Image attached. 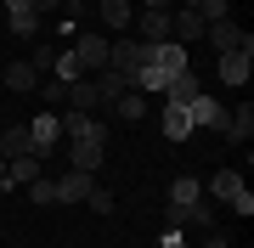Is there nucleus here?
I'll list each match as a JSON object with an SVG mask.
<instances>
[{
	"mask_svg": "<svg viewBox=\"0 0 254 248\" xmlns=\"http://www.w3.org/2000/svg\"><path fill=\"white\" fill-rule=\"evenodd\" d=\"M28 141H34V158H46L57 141H63V119H57V113H40V119H28Z\"/></svg>",
	"mask_w": 254,
	"mask_h": 248,
	"instance_id": "obj_6",
	"label": "nucleus"
},
{
	"mask_svg": "<svg viewBox=\"0 0 254 248\" xmlns=\"http://www.w3.org/2000/svg\"><path fill=\"white\" fill-rule=\"evenodd\" d=\"M51 74L63 79V85H73V79H79V62H73V51H57V62H51Z\"/></svg>",
	"mask_w": 254,
	"mask_h": 248,
	"instance_id": "obj_25",
	"label": "nucleus"
},
{
	"mask_svg": "<svg viewBox=\"0 0 254 248\" xmlns=\"http://www.w3.org/2000/svg\"><path fill=\"white\" fill-rule=\"evenodd\" d=\"M203 248H232V237H226V231H209V237H203Z\"/></svg>",
	"mask_w": 254,
	"mask_h": 248,
	"instance_id": "obj_29",
	"label": "nucleus"
},
{
	"mask_svg": "<svg viewBox=\"0 0 254 248\" xmlns=\"http://www.w3.org/2000/svg\"><path fill=\"white\" fill-rule=\"evenodd\" d=\"M130 6H136V0H130Z\"/></svg>",
	"mask_w": 254,
	"mask_h": 248,
	"instance_id": "obj_34",
	"label": "nucleus"
},
{
	"mask_svg": "<svg viewBox=\"0 0 254 248\" xmlns=\"http://www.w3.org/2000/svg\"><path fill=\"white\" fill-rule=\"evenodd\" d=\"M63 101H68V113H96V107H108V101H102V91H96V79H73Z\"/></svg>",
	"mask_w": 254,
	"mask_h": 248,
	"instance_id": "obj_10",
	"label": "nucleus"
},
{
	"mask_svg": "<svg viewBox=\"0 0 254 248\" xmlns=\"http://www.w3.org/2000/svg\"><path fill=\"white\" fill-rule=\"evenodd\" d=\"M198 203H203L198 181H192V175H175L170 181V209H198Z\"/></svg>",
	"mask_w": 254,
	"mask_h": 248,
	"instance_id": "obj_17",
	"label": "nucleus"
},
{
	"mask_svg": "<svg viewBox=\"0 0 254 248\" xmlns=\"http://www.w3.org/2000/svg\"><path fill=\"white\" fill-rule=\"evenodd\" d=\"M198 17L203 23H226L232 17V0H198Z\"/></svg>",
	"mask_w": 254,
	"mask_h": 248,
	"instance_id": "obj_24",
	"label": "nucleus"
},
{
	"mask_svg": "<svg viewBox=\"0 0 254 248\" xmlns=\"http://www.w3.org/2000/svg\"><path fill=\"white\" fill-rule=\"evenodd\" d=\"M158 124H164V136H170V141H187V136H192V119H187V107H175V101H164Z\"/></svg>",
	"mask_w": 254,
	"mask_h": 248,
	"instance_id": "obj_16",
	"label": "nucleus"
},
{
	"mask_svg": "<svg viewBox=\"0 0 254 248\" xmlns=\"http://www.w3.org/2000/svg\"><path fill=\"white\" fill-rule=\"evenodd\" d=\"M6 85H11V91L23 96V91H34V85H40V74H34L28 62H11V68H6Z\"/></svg>",
	"mask_w": 254,
	"mask_h": 248,
	"instance_id": "obj_21",
	"label": "nucleus"
},
{
	"mask_svg": "<svg viewBox=\"0 0 254 248\" xmlns=\"http://www.w3.org/2000/svg\"><path fill=\"white\" fill-rule=\"evenodd\" d=\"M136 40L141 46H158V40H170V11H136Z\"/></svg>",
	"mask_w": 254,
	"mask_h": 248,
	"instance_id": "obj_9",
	"label": "nucleus"
},
{
	"mask_svg": "<svg viewBox=\"0 0 254 248\" xmlns=\"http://www.w3.org/2000/svg\"><path fill=\"white\" fill-rule=\"evenodd\" d=\"M209 46H215V51H249L254 56V34H249V28L243 23H237V17H226V23H209Z\"/></svg>",
	"mask_w": 254,
	"mask_h": 248,
	"instance_id": "obj_3",
	"label": "nucleus"
},
{
	"mask_svg": "<svg viewBox=\"0 0 254 248\" xmlns=\"http://www.w3.org/2000/svg\"><path fill=\"white\" fill-rule=\"evenodd\" d=\"M63 136L68 141H108V124L96 113H63Z\"/></svg>",
	"mask_w": 254,
	"mask_h": 248,
	"instance_id": "obj_7",
	"label": "nucleus"
},
{
	"mask_svg": "<svg viewBox=\"0 0 254 248\" xmlns=\"http://www.w3.org/2000/svg\"><path fill=\"white\" fill-rule=\"evenodd\" d=\"M96 11H102V23H108V28H119V34L136 23V6H130V0H96Z\"/></svg>",
	"mask_w": 254,
	"mask_h": 248,
	"instance_id": "obj_14",
	"label": "nucleus"
},
{
	"mask_svg": "<svg viewBox=\"0 0 254 248\" xmlns=\"http://www.w3.org/2000/svg\"><path fill=\"white\" fill-rule=\"evenodd\" d=\"M28 198H34L40 209H51V203H57V181H46V175H34V181H28Z\"/></svg>",
	"mask_w": 254,
	"mask_h": 248,
	"instance_id": "obj_23",
	"label": "nucleus"
},
{
	"mask_svg": "<svg viewBox=\"0 0 254 248\" xmlns=\"http://www.w3.org/2000/svg\"><path fill=\"white\" fill-rule=\"evenodd\" d=\"M96 91H102V101H113V96H125V91H130V79H125V74H113V68H102V74H96Z\"/></svg>",
	"mask_w": 254,
	"mask_h": 248,
	"instance_id": "obj_22",
	"label": "nucleus"
},
{
	"mask_svg": "<svg viewBox=\"0 0 254 248\" xmlns=\"http://www.w3.org/2000/svg\"><path fill=\"white\" fill-rule=\"evenodd\" d=\"M175 6H192V11H198V0H175Z\"/></svg>",
	"mask_w": 254,
	"mask_h": 248,
	"instance_id": "obj_33",
	"label": "nucleus"
},
{
	"mask_svg": "<svg viewBox=\"0 0 254 248\" xmlns=\"http://www.w3.org/2000/svg\"><path fill=\"white\" fill-rule=\"evenodd\" d=\"M209 192H215L220 203H226L232 214H254V192L243 186V175H237V169H215V181H209Z\"/></svg>",
	"mask_w": 254,
	"mask_h": 248,
	"instance_id": "obj_1",
	"label": "nucleus"
},
{
	"mask_svg": "<svg viewBox=\"0 0 254 248\" xmlns=\"http://www.w3.org/2000/svg\"><path fill=\"white\" fill-rule=\"evenodd\" d=\"M91 186H96L91 169H68L63 181H57V203H85V198H91Z\"/></svg>",
	"mask_w": 254,
	"mask_h": 248,
	"instance_id": "obj_8",
	"label": "nucleus"
},
{
	"mask_svg": "<svg viewBox=\"0 0 254 248\" xmlns=\"http://www.w3.org/2000/svg\"><path fill=\"white\" fill-rule=\"evenodd\" d=\"M63 6V0H28V11H34V17H46V11H57Z\"/></svg>",
	"mask_w": 254,
	"mask_h": 248,
	"instance_id": "obj_28",
	"label": "nucleus"
},
{
	"mask_svg": "<svg viewBox=\"0 0 254 248\" xmlns=\"http://www.w3.org/2000/svg\"><path fill=\"white\" fill-rule=\"evenodd\" d=\"M187 119H192V124H226V113H220L215 96H192V101H187Z\"/></svg>",
	"mask_w": 254,
	"mask_h": 248,
	"instance_id": "obj_18",
	"label": "nucleus"
},
{
	"mask_svg": "<svg viewBox=\"0 0 254 248\" xmlns=\"http://www.w3.org/2000/svg\"><path fill=\"white\" fill-rule=\"evenodd\" d=\"M28 152H34L28 124H6V130H0V158H6V164H11V158H28Z\"/></svg>",
	"mask_w": 254,
	"mask_h": 248,
	"instance_id": "obj_12",
	"label": "nucleus"
},
{
	"mask_svg": "<svg viewBox=\"0 0 254 248\" xmlns=\"http://www.w3.org/2000/svg\"><path fill=\"white\" fill-rule=\"evenodd\" d=\"M0 192H6V158H0Z\"/></svg>",
	"mask_w": 254,
	"mask_h": 248,
	"instance_id": "obj_32",
	"label": "nucleus"
},
{
	"mask_svg": "<svg viewBox=\"0 0 254 248\" xmlns=\"http://www.w3.org/2000/svg\"><path fill=\"white\" fill-rule=\"evenodd\" d=\"M203 34H209V23L192 6H170V40L175 46H192V40H203Z\"/></svg>",
	"mask_w": 254,
	"mask_h": 248,
	"instance_id": "obj_5",
	"label": "nucleus"
},
{
	"mask_svg": "<svg viewBox=\"0 0 254 248\" xmlns=\"http://www.w3.org/2000/svg\"><path fill=\"white\" fill-rule=\"evenodd\" d=\"M51 62H57V51H51V46H34V56H28V68H34V74H51Z\"/></svg>",
	"mask_w": 254,
	"mask_h": 248,
	"instance_id": "obj_26",
	"label": "nucleus"
},
{
	"mask_svg": "<svg viewBox=\"0 0 254 248\" xmlns=\"http://www.w3.org/2000/svg\"><path fill=\"white\" fill-rule=\"evenodd\" d=\"M102 158H108V141H73L68 147V169H102Z\"/></svg>",
	"mask_w": 254,
	"mask_h": 248,
	"instance_id": "obj_11",
	"label": "nucleus"
},
{
	"mask_svg": "<svg viewBox=\"0 0 254 248\" xmlns=\"http://www.w3.org/2000/svg\"><path fill=\"white\" fill-rule=\"evenodd\" d=\"M192 96H203V91H198V79H192V68H187V74H175L170 85H164V101H175V107H187Z\"/></svg>",
	"mask_w": 254,
	"mask_h": 248,
	"instance_id": "obj_19",
	"label": "nucleus"
},
{
	"mask_svg": "<svg viewBox=\"0 0 254 248\" xmlns=\"http://www.w3.org/2000/svg\"><path fill=\"white\" fill-rule=\"evenodd\" d=\"M108 107H113V113H119V119H125V124H136V119H147V96L136 91V85H130L125 96H113Z\"/></svg>",
	"mask_w": 254,
	"mask_h": 248,
	"instance_id": "obj_15",
	"label": "nucleus"
},
{
	"mask_svg": "<svg viewBox=\"0 0 254 248\" xmlns=\"http://www.w3.org/2000/svg\"><path fill=\"white\" fill-rule=\"evenodd\" d=\"M249 74H254V56L249 51H220V79L226 85H249Z\"/></svg>",
	"mask_w": 254,
	"mask_h": 248,
	"instance_id": "obj_13",
	"label": "nucleus"
},
{
	"mask_svg": "<svg viewBox=\"0 0 254 248\" xmlns=\"http://www.w3.org/2000/svg\"><path fill=\"white\" fill-rule=\"evenodd\" d=\"M85 203H91V209H96V214H113V198H108V192H102V186H91V198H85Z\"/></svg>",
	"mask_w": 254,
	"mask_h": 248,
	"instance_id": "obj_27",
	"label": "nucleus"
},
{
	"mask_svg": "<svg viewBox=\"0 0 254 248\" xmlns=\"http://www.w3.org/2000/svg\"><path fill=\"white\" fill-rule=\"evenodd\" d=\"M141 62H147V46H141L136 34H125V40H113V46H108V68H113V74L136 79V74H141Z\"/></svg>",
	"mask_w": 254,
	"mask_h": 248,
	"instance_id": "obj_2",
	"label": "nucleus"
},
{
	"mask_svg": "<svg viewBox=\"0 0 254 248\" xmlns=\"http://www.w3.org/2000/svg\"><path fill=\"white\" fill-rule=\"evenodd\" d=\"M108 34H79V46H73V62H79V74H102L108 68Z\"/></svg>",
	"mask_w": 254,
	"mask_h": 248,
	"instance_id": "obj_4",
	"label": "nucleus"
},
{
	"mask_svg": "<svg viewBox=\"0 0 254 248\" xmlns=\"http://www.w3.org/2000/svg\"><path fill=\"white\" fill-rule=\"evenodd\" d=\"M249 136H254V107L243 101V107H237L232 119H226V141H249Z\"/></svg>",
	"mask_w": 254,
	"mask_h": 248,
	"instance_id": "obj_20",
	"label": "nucleus"
},
{
	"mask_svg": "<svg viewBox=\"0 0 254 248\" xmlns=\"http://www.w3.org/2000/svg\"><path fill=\"white\" fill-rule=\"evenodd\" d=\"M141 6H147V11H170L175 0H141Z\"/></svg>",
	"mask_w": 254,
	"mask_h": 248,
	"instance_id": "obj_30",
	"label": "nucleus"
},
{
	"mask_svg": "<svg viewBox=\"0 0 254 248\" xmlns=\"http://www.w3.org/2000/svg\"><path fill=\"white\" fill-rule=\"evenodd\" d=\"M68 6H73V11H85V6H96V0H68Z\"/></svg>",
	"mask_w": 254,
	"mask_h": 248,
	"instance_id": "obj_31",
	"label": "nucleus"
}]
</instances>
